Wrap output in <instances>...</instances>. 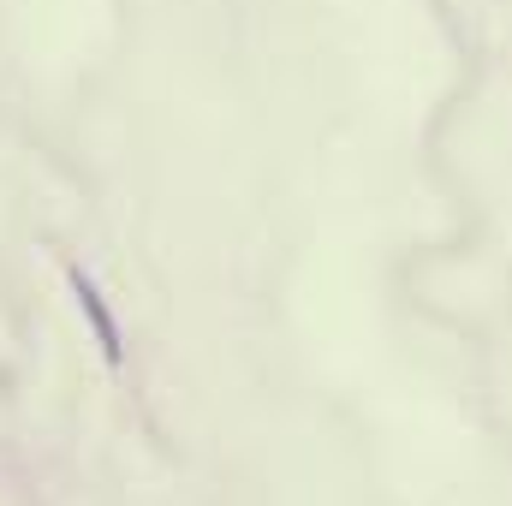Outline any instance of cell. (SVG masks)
Segmentation results:
<instances>
[{"mask_svg": "<svg viewBox=\"0 0 512 506\" xmlns=\"http://www.w3.org/2000/svg\"><path fill=\"white\" fill-rule=\"evenodd\" d=\"M78 280V298H84V316L96 322V340H102V352L108 358H120V334H114V322H108V310H102V298H96V286L84 280V274H72Z\"/></svg>", "mask_w": 512, "mask_h": 506, "instance_id": "1", "label": "cell"}]
</instances>
